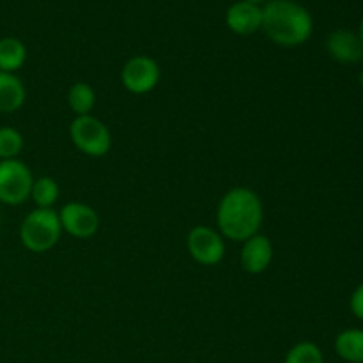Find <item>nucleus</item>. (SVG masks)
Segmentation results:
<instances>
[{
    "label": "nucleus",
    "mask_w": 363,
    "mask_h": 363,
    "mask_svg": "<svg viewBox=\"0 0 363 363\" xmlns=\"http://www.w3.org/2000/svg\"><path fill=\"white\" fill-rule=\"evenodd\" d=\"M162 71L158 62L147 55H135L121 71V84L131 94H147L158 85Z\"/></svg>",
    "instance_id": "nucleus-7"
},
{
    "label": "nucleus",
    "mask_w": 363,
    "mask_h": 363,
    "mask_svg": "<svg viewBox=\"0 0 363 363\" xmlns=\"http://www.w3.org/2000/svg\"><path fill=\"white\" fill-rule=\"evenodd\" d=\"M34 176L27 163L21 160L0 162V202L7 206H20L30 197Z\"/></svg>",
    "instance_id": "nucleus-5"
},
{
    "label": "nucleus",
    "mask_w": 363,
    "mask_h": 363,
    "mask_svg": "<svg viewBox=\"0 0 363 363\" xmlns=\"http://www.w3.org/2000/svg\"><path fill=\"white\" fill-rule=\"evenodd\" d=\"M273 261V245L264 234H255L243 241L240 254L241 268L250 275H261Z\"/></svg>",
    "instance_id": "nucleus-9"
},
{
    "label": "nucleus",
    "mask_w": 363,
    "mask_h": 363,
    "mask_svg": "<svg viewBox=\"0 0 363 363\" xmlns=\"http://www.w3.org/2000/svg\"><path fill=\"white\" fill-rule=\"evenodd\" d=\"M60 188L57 184V181L53 177H39V179H34V184H32L30 199L34 201V204L41 209H52L53 204L59 201Z\"/></svg>",
    "instance_id": "nucleus-16"
},
{
    "label": "nucleus",
    "mask_w": 363,
    "mask_h": 363,
    "mask_svg": "<svg viewBox=\"0 0 363 363\" xmlns=\"http://www.w3.org/2000/svg\"><path fill=\"white\" fill-rule=\"evenodd\" d=\"M62 227H60L59 213L53 209L35 208L28 213L20 225L21 245L28 252L45 254L52 250L60 240Z\"/></svg>",
    "instance_id": "nucleus-3"
},
{
    "label": "nucleus",
    "mask_w": 363,
    "mask_h": 363,
    "mask_svg": "<svg viewBox=\"0 0 363 363\" xmlns=\"http://www.w3.org/2000/svg\"><path fill=\"white\" fill-rule=\"evenodd\" d=\"M264 34L275 45L293 48L311 39L314 21L311 13L293 0H269L262 7V27Z\"/></svg>",
    "instance_id": "nucleus-2"
},
{
    "label": "nucleus",
    "mask_w": 363,
    "mask_h": 363,
    "mask_svg": "<svg viewBox=\"0 0 363 363\" xmlns=\"http://www.w3.org/2000/svg\"><path fill=\"white\" fill-rule=\"evenodd\" d=\"M358 82H360V84L363 85V71H362L360 74H358Z\"/></svg>",
    "instance_id": "nucleus-22"
},
{
    "label": "nucleus",
    "mask_w": 363,
    "mask_h": 363,
    "mask_svg": "<svg viewBox=\"0 0 363 363\" xmlns=\"http://www.w3.org/2000/svg\"><path fill=\"white\" fill-rule=\"evenodd\" d=\"M227 27L240 35H250L261 30L262 27V7L248 4L245 0L233 4L225 14Z\"/></svg>",
    "instance_id": "nucleus-11"
},
{
    "label": "nucleus",
    "mask_w": 363,
    "mask_h": 363,
    "mask_svg": "<svg viewBox=\"0 0 363 363\" xmlns=\"http://www.w3.org/2000/svg\"><path fill=\"white\" fill-rule=\"evenodd\" d=\"M245 2H248V4H254V6H261V4L264 2V0H245Z\"/></svg>",
    "instance_id": "nucleus-21"
},
{
    "label": "nucleus",
    "mask_w": 363,
    "mask_h": 363,
    "mask_svg": "<svg viewBox=\"0 0 363 363\" xmlns=\"http://www.w3.org/2000/svg\"><path fill=\"white\" fill-rule=\"evenodd\" d=\"M23 149V137L16 128H0V162L4 160H16Z\"/></svg>",
    "instance_id": "nucleus-18"
},
{
    "label": "nucleus",
    "mask_w": 363,
    "mask_h": 363,
    "mask_svg": "<svg viewBox=\"0 0 363 363\" xmlns=\"http://www.w3.org/2000/svg\"><path fill=\"white\" fill-rule=\"evenodd\" d=\"M74 147L92 158H101L112 149V135L106 124L94 116L74 117L69 126Z\"/></svg>",
    "instance_id": "nucleus-4"
},
{
    "label": "nucleus",
    "mask_w": 363,
    "mask_h": 363,
    "mask_svg": "<svg viewBox=\"0 0 363 363\" xmlns=\"http://www.w3.org/2000/svg\"><path fill=\"white\" fill-rule=\"evenodd\" d=\"M330 57L340 64H357L363 59V45L357 32L337 28L326 39Z\"/></svg>",
    "instance_id": "nucleus-10"
},
{
    "label": "nucleus",
    "mask_w": 363,
    "mask_h": 363,
    "mask_svg": "<svg viewBox=\"0 0 363 363\" xmlns=\"http://www.w3.org/2000/svg\"><path fill=\"white\" fill-rule=\"evenodd\" d=\"M67 105L74 116H91L96 106V92L85 82H77L67 91Z\"/></svg>",
    "instance_id": "nucleus-15"
},
{
    "label": "nucleus",
    "mask_w": 363,
    "mask_h": 363,
    "mask_svg": "<svg viewBox=\"0 0 363 363\" xmlns=\"http://www.w3.org/2000/svg\"><path fill=\"white\" fill-rule=\"evenodd\" d=\"M27 60V48L18 38L0 39V71L16 73Z\"/></svg>",
    "instance_id": "nucleus-14"
},
{
    "label": "nucleus",
    "mask_w": 363,
    "mask_h": 363,
    "mask_svg": "<svg viewBox=\"0 0 363 363\" xmlns=\"http://www.w3.org/2000/svg\"><path fill=\"white\" fill-rule=\"evenodd\" d=\"M284 363H325V357L318 344L303 340L287 351Z\"/></svg>",
    "instance_id": "nucleus-17"
},
{
    "label": "nucleus",
    "mask_w": 363,
    "mask_h": 363,
    "mask_svg": "<svg viewBox=\"0 0 363 363\" xmlns=\"http://www.w3.org/2000/svg\"><path fill=\"white\" fill-rule=\"evenodd\" d=\"M335 353L350 363H363V330H344L335 339Z\"/></svg>",
    "instance_id": "nucleus-13"
},
{
    "label": "nucleus",
    "mask_w": 363,
    "mask_h": 363,
    "mask_svg": "<svg viewBox=\"0 0 363 363\" xmlns=\"http://www.w3.org/2000/svg\"><path fill=\"white\" fill-rule=\"evenodd\" d=\"M27 91L20 78L14 73L0 71V112L14 113L25 105Z\"/></svg>",
    "instance_id": "nucleus-12"
},
{
    "label": "nucleus",
    "mask_w": 363,
    "mask_h": 363,
    "mask_svg": "<svg viewBox=\"0 0 363 363\" xmlns=\"http://www.w3.org/2000/svg\"><path fill=\"white\" fill-rule=\"evenodd\" d=\"M59 220L64 233L78 240H89L99 229V215L84 202H67L59 211Z\"/></svg>",
    "instance_id": "nucleus-8"
},
{
    "label": "nucleus",
    "mask_w": 363,
    "mask_h": 363,
    "mask_svg": "<svg viewBox=\"0 0 363 363\" xmlns=\"http://www.w3.org/2000/svg\"><path fill=\"white\" fill-rule=\"evenodd\" d=\"M264 218L262 201L254 190L236 186L227 191L218 202L216 225L218 233L230 241H247L259 234Z\"/></svg>",
    "instance_id": "nucleus-1"
},
{
    "label": "nucleus",
    "mask_w": 363,
    "mask_h": 363,
    "mask_svg": "<svg viewBox=\"0 0 363 363\" xmlns=\"http://www.w3.org/2000/svg\"><path fill=\"white\" fill-rule=\"evenodd\" d=\"M186 248L190 257L202 266H216L225 255V243L218 230L197 225L188 233Z\"/></svg>",
    "instance_id": "nucleus-6"
},
{
    "label": "nucleus",
    "mask_w": 363,
    "mask_h": 363,
    "mask_svg": "<svg viewBox=\"0 0 363 363\" xmlns=\"http://www.w3.org/2000/svg\"><path fill=\"white\" fill-rule=\"evenodd\" d=\"M358 38H360V41H362V45H363V18H362V21H360V28H358Z\"/></svg>",
    "instance_id": "nucleus-20"
},
{
    "label": "nucleus",
    "mask_w": 363,
    "mask_h": 363,
    "mask_svg": "<svg viewBox=\"0 0 363 363\" xmlns=\"http://www.w3.org/2000/svg\"><path fill=\"white\" fill-rule=\"evenodd\" d=\"M350 308L351 312H353L354 318H358L360 321H363V282L353 291V294H351Z\"/></svg>",
    "instance_id": "nucleus-19"
}]
</instances>
